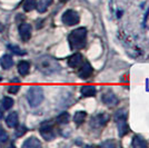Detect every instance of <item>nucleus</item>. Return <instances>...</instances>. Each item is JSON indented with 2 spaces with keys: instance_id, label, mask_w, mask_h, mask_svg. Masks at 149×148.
<instances>
[{
  "instance_id": "nucleus-1",
  "label": "nucleus",
  "mask_w": 149,
  "mask_h": 148,
  "mask_svg": "<svg viewBox=\"0 0 149 148\" xmlns=\"http://www.w3.org/2000/svg\"><path fill=\"white\" fill-rule=\"evenodd\" d=\"M36 67L44 75L56 74L60 70V65L55 58L50 56H41L36 60Z\"/></svg>"
},
{
  "instance_id": "nucleus-2",
  "label": "nucleus",
  "mask_w": 149,
  "mask_h": 148,
  "mask_svg": "<svg viewBox=\"0 0 149 148\" xmlns=\"http://www.w3.org/2000/svg\"><path fill=\"white\" fill-rule=\"evenodd\" d=\"M68 41L72 50L82 49L87 43V29L81 27L72 30L68 36Z\"/></svg>"
},
{
  "instance_id": "nucleus-3",
  "label": "nucleus",
  "mask_w": 149,
  "mask_h": 148,
  "mask_svg": "<svg viewBox=\"0 0 149 148\" xmlns=\"http://www.w3.org/2000/svg\"><path fill=\"white\" fill-rule=\"evenodd\" d=\"M27 99L30 107H38L44 100V90L40 86H31L27 93Z\"/></svg>"
},
{
  "instance_id": "nucleus-4",
  "label": "nucleus",
  "mask_w": 149,
  "mask_h": 148,
  "mask_svg": "<svg viewBox=\"0 0 149 148\" xmlns=\"http://www.w3.org/2000/svg\"><path fill=\"white\" fill-rule=\"evenodd\" d=\"M115 121L117 124L119 137H124L129 133V127L127 124V112L124 109L118 110L115 114Z\"/></svg>"
},
{
  "instance_id": "nucleus-5",
  "label": "nucleus",
  "mask_w": 149,
  "mask_h": 148,
  "mask_svg": "<svg viewBox=\"0 0 149 148\" xmlns=\"http://www.w3.org/2000/svg\"><path fill=\"white\" fill-rule=\"evenodd\" d=\"M61 20L65 25L74 26L79 22L80 17H79V15L76 13L74 10L69 9V10H67V11L63 13V15H62V17H61Z\"/></svg>"
},
{
  "instance_id": "nucleus-6",
  "label": "nucleus",
  "mask_w": 149,
  "mask_h": 148,
  "mask_svg": "<svg viewBox=\"0 0 149 148\" xmlns=\"http://www.w3.org/2000/svg\"><path fill=\"white\" fill-rule=\"evenodd\" d=\"M40 134L46 140H52L55 138V136H56L52 123L46 121V123L42 124L41 127H40Z\"/></svg>"
},
{
  "instance_id": "nucleus-7",
  "label": "nucleus",
  "mask_w": 149,
  "mask_h": 148,
  "mask_svg": "<svg viewBox=\"0 0 149 148\" xmlns=\"http://www.w3.org/2000/svg\"><path fill=\"white\" fill-rule=\"evenodd\" d=\"M109 120V116L105 114V112H100L98 115L93 116L91 118V123H90V126L93 127V128H102L104 126L107 125Z\"/></svg>"
},
{
  "instance_id": "nucleus-8",
  "label": "nucleus",
  "mask_w": 149,
  "mask_h": 148,
  "mask_svg": "<svg viewBox=\"0 0 149 148\" xmlns=\"http://www.w3.org/2000/svg\"><path fill=\"white\" fill-rule=\"evenodd\" d=\"M101 100L108 107H115L119 104V99L112 91H107L101 96Z\"/></svg>"
},
{
  "instance_id": "nucleus-9",
  "label": "nucleus",
  "mask_w": 149,
  "mask_h": 148,
  "mask_svg": "<svg viewBox=\"0 0 149 148\" xmlns=\"http://www.w3.org/2000/svg\"><path fill=\"white\" fill-rule=\"evenodd\" d=\"M93 73V68L91 67V65L88 61H84L81 64L79 71H78V76L81 79H88Z\"/></svg>"
},
{
  "instance_id": "nucleus-10",
  "label": "nucleus",
  "mask_w": 149,
  "mask_h": 148,
  "mask_svg": "<svg viewBox=\"0 0 149 148\" xmlns=\"http://www.w3.org/2000/svg\"><path fill=\"white\" fill-rule=\"evenodd\" d=\"M19 35L22 39V41L27 43L31 37V26L27 22H22L19 26Z\"/></svg>"
},
{
  "instance_id": "nucleus-11",
  "label": "nucleus",
  "mask_w": 149,
  "mask_h": 148,
  "mask_svg": "<svg viewBox=\"0 0 149 148\" xmlns=\"http://www.w3.org/2000/svg\"><path fill=\"white\" fill-rule=\"evenodd\" d=\"M84 62V56L77 52V54H74L71 57H69L68 59V65L71 68H78L81 66V64Z\"/></svg>"
},
{
  "instance_id": "nucleus-12",
  "label": "nucleus",
  "mask_w": 149,
  "mask_h": 148,
  "mask_svg": "<svg viewBox=\"0 0 149 148\" xmlns=\"http://www.w3.org/2000/svg\"><path fill=\"white\" fill-rule=\"evenodd\" d=\"M6 124L9 128H13V127H16V126H17V124H18V114H17L16 111L10 112L6 118Z\"/></svg>"
},
{
  "instance_id": "nucleus-13",
  "label": "nucleus",
  "mask_w": 149,
  "mask_h": 148,
  "mask_svg": "<svg viewBox=\"0 0 149 148\" xmlns=\"http://www.w3.org/2000/svg\"><path fill=\"white\" fill-rule=\"evenodd\" d=\"M0 65L3 69H10L13 65V57L9 55H3L0 58Z\"/></svg>"
},
{
  "instance_id": "nucleus-14",
  "label": "nucleus",
  "mask_w": 149,
  "mask_h": 148,
  "mask_svg": "<svg viewBox=\"0 0 149 148\" xmlns=\"http://www.w3.org/2000/svg\"><path fill=\"white\" fill-rule=\"evenodd\" d=\"M80 91L84 97H93L97 94V89L95 86H84L81 87Z\"/></svg>"
},
{
  "instance_id": "nucleus-15",
  "label": "nucleus",
  "mask_w": 149,
  "mask_h": 148,
  "mask_svg": "<svg viewBox=\"0 0 149 148\" xmlns=\"http://www.w3.org/2000/svg\"><path fill=\"white\" fill-rule=\"evenodd\" d=\"M41 146V142L38 140L36 137H30L22 144V147L24 148H35V147H40Z\"/></svg>"
},
{
  "instance_id": "nucleus-16",
  "label": "nucleus",
  "mask_w": 149,
  "mask_h": 148,
  "mask_svg": "<svg viewBox=\"0 0 149 148\" xmlns=\"http://www.w3.org/2000/svg\"><path fill=\"white\" fill-rule=\"evenodd\" d=\"M131 146L135 148H143V147H147V142L143 139L141 136H135L132 138V142H131Z\"/></svg>"
},
{
  "instance_id": "nucleus-17",
  "label": "nucleus",
  "mask_w": 149,
  "mask_h": 148,
  "mask_svg": "<svg viewBox=\"0 0 149 148\" xmlns=\"http://www.w3.org/2000/svg\"><path fill=\"white\" fill-rule=\"evenodd\" d=\"M54 2V0H40L37 3V10L39 13H45L49 6H51V3Z\"/></svg>"
},
{
  "instance_id": "nucleus-18",
  "label": "nucleus",
  "mask_w": 149,
  "mask_h": 148,
  "mask_svg": "<svg viewBox=\"0 0 149 148\" xmlns=\"http://www.w3.org/2000/svg\"><path fill=\"white\" fill-rule=\"evenodd\" d=\"M29 70H30V64L28 61H20L18 64V71L21 76L28 75Z\"/></svg>"
},
{
  "instance_id": "nucleus-19",
  "label": "nucleus",
  "mask_w": 149,
  "mask_h": 148,
  "mask_svg": "<svg viewBox=\"0 0 149 148\" xmlns=\"http://www.w3.org/2000/svg\"><path fill=\"white\" fill-rule=\"evenodd\" d=\"M86 117H87V112L86 111H77L74 116V121L76 125H81L84 124V121L86 120Z\"/></svg>"
},
{
  "instance_id": "nucleus-20",
  "label": "nucleus",
  "mask_w": 149,
  "mask_h": 148,
  "mask_svg": "<svg viewBox=\"0 0 149 148\" xmlns=\"http://www.w3.org/2000/svg\"><path fill=\"white\" fill-rule=\"evenodd\" d=\"M36 0H25L22 3V8L25 11H31L36 8Z\"/></svg>"
},
{
  "instance_id": "nucleus-21",
  "label": "nucleus",
  "mask_w": 149,
  "mask_h": 148,
  "mask_svg": "<svg viewBox=\"0 0 149 148\" xmlns=\"http://www.w3.org/2000/svg\"><path fill=\"white\" fill-rule=\"evenodd\" d=\"M57 123L58 124H61V125H66V124L69 123L70 120V115L68 112H61L58 117H57Z\"/></svg>"
},
{
  "instance_id": "nucleus-22",
  "label": "nucleus",
  "mask_w": 149,
  "mask_h": 148,
  "mask_svg": "<svg viewBox=\"0 0 149 148\" xmlns=\"http://www.w3.org/2000/svg\"><path fill=\"white\" fill-rule=\"evenodd\" d=\"M2 106H3L5 109L9 110V109L13 106V99L10 98V97H5L3 100H2Z\"/></svg>"
},
{
  "instance_id": "nucleus-23",
  "label": "nucleus",
  "mask_w": 149,
  "mask_h": 148,
  "mask_svg": "<svg viewBox=\"0 0 149 148\" xmlns=\"http://www.w3.org/2000/svg\"><path fill=\"white\" fill-rule=\"evenodd\" d=\"M8 139H9V137H8L6 130L0 128V144H5V142H8Z\"/></svg>"
},
{
  "instance_id": "nucleus-24",
  "label": "nucleus",
  "mask_w": 149,
  "mask_h": 148,
  "mask_svg": "<svg viewBox=\"0 0 149 148\" xmlns=\"http://www.w3.org/2000/svg\"><path fill=\"white\" fill-rule=\"evenodd\" d=\"M8 48L11 50L13 52L17 54V55H25L26 54L25 51H22V50L20 49L19 47H17V46H13V45H10V46H8Z\"/></svg>"
},
{
  "instance_id": "nucleus-25",
  "label": "nucleus",
  "mask_w": 149,
  "mask_h": 148,
  "mask_svg": "<svg viewBox=\"0 0 149 148\" xmlns=\"http://www.w3.org/2000/svg\"><path fill=\"white\" fill-rule=\"evenodd\" d=\"M26 131H27V128L24 127V126H21V127H19V129H17V131H16V136L20 137V136L24 135Z\"/></svg>"
},
{
  "instance_id": "nucleus-26",
  "label": "nucleus",
  "mask_w": 149,
  "mask_h": 148,
  "mask_svg": "<svg viewBox=\"0 0 149 148\" xmlns=\"http://www.w3.org/2000/svg\"><path fill=\"white\" fill-rule=\"evenodd\" d=\"M20 89V86H18V85H16V86H10L9 88H8V91L10 94H16L18 93V90Z\"/></svg>"
},
{
  "instance_id": "nucleus-27",
  "label": "nucleus",
  "mask_w": 149,
  "mask_h": 148,
  "mask_svg": "<svg viewBox=\"0 0 149 148\" xmlns=\"http://www.w3.org/2000/svg\"><path fill=\"white\" fill-rule=\"evenodd\" d=\"M1 118H2V111L0 110V119H1Z\"/></svg>"
},
{
  "instance_id": "nucleus-28",
  "label": "nucleus",
  "mask_w": 149,
  "mask_h": 148,
  "mask_svg": "<svg viewBox=\"0 0 149 148\" xmlns=\"http://www.w3.org/2000/svg\"><path fill=\"white\" fill-rule=\"evenodd\" d=\"M60 1H62V2H66V1H68V0H60Z\"/></svg>"
}]
</instances>
